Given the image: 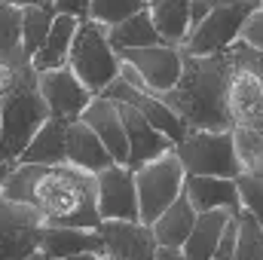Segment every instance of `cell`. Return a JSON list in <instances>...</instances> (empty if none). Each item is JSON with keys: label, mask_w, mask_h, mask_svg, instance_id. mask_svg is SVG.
<instances>
[{"label": "cell", "mask_w": 263, "mask_h": 260, "mask_svg": "<svg viewBox=\"0 0 263 260\" xmlns=\"http://www.w3.org/2000/svg\"><path fill=\"white\" fill-rule=\"evenodd\" d=\"M3 196L9 202L37 211L43 227H89L98 230V178L70 162L62 165H18L3 178Z\"/></svg>", "instance_id": "1"}, {"label": "cell", "mask_w": 263, "mask_h": 260, "mask_svg": "<svg viewBox=\"0 0 263 260\" xmlns=\"http://www.w3.org/2000/svg\"><path fill=\"white\" fill-rule=\"evenodd\" d=\"M181 80L175 89L162 95V101L190 126L193 132H230V83H233V59L230 52H214V55H193L181 49Z\"/></svg>", "instance_id": "2"}, {"label": "cell", "mask_w": 263, "mask_h": 260, "mask_svg": "<svg viewBox=\"0 0 263 260\" xmlns=\"http://www.w3.org/2000/svg\"><path fill=\"white\" fill-rule=\"evenodd\" d=\"M0 107H3V132H0V165H3L15 162L34 141V135L43 129V123L52 117L40 92V77L34 65H25L18 70V83Z\"/></svg>", "instance_id": "3"}, {"label": "cell", "mask_w": 263, "mask_h": 260, "mask_svg": "<svg viewBox=\"0 0 263 260\" xmlns=\"http://www.w3.org/2000/svg\"><path fill=\"white\" fill-rule=\"evenodd\" d=\"M67 65H70V70H73L95 95H101V92L120 77L123 59L117 55V49H114L110 40H107V28L98 25L95 18H86V22H80V28H77V37H73Z\"/></svg>", "instance_id": "4"}, {"label": "cell", "mask_w": 263, "mask_h": 260, "mask_svg": "<svg viewBox=\"0 0 263 260\" xmlns=\"http://www.w3.org/2000/svg\"><path fill=\"white\" fill-rule=\"evenodd\" d=\"M260 6H263V0H214V9L208 12V18L187 37V43L181 49L193 52V55L227 52L239 40L248 15L254 9H260Z\"/></svg>", "instance_id": "5"}, {"label": "cell", "mask_w": 263, "mask_h": 260, "mask_svg": "<svg viewBox=\"0 0 263 260\" xmlns=\"http://www.w3.org/2000/svg\"><path fill=\"white\" fill-rule=\"evenodd\" d=\"M187 184V169L181 156L172 150L135 172V187H138V202H141V220L153 224L178 196L184 193Z\"/></svg>", "instance_id": "6"}, {"label": "cell", "mask_w": 263, "mask_h": 260, "mask_svg": "<svg viewBox=\"0 0 263 260\" xmlns=\"http://www.w3.org/2000/svg\"><path fill=\"white\" fill-rule=\"evenodd\" d=\"M187 175H208V178H239V159L233 129L230 132H190L187 141L175 147Z\"/></svg>", "instance_id": "7"}, {"label": "cell", "mask_w": 263, "mask_h": 260, "mask_svg": "<svg viewBox=\"0 0 263 260\" xmlns=\"http://www.w3.org/2000/svg\"><path fill=\"white\" fill-rule=\"evenodd\" d=\"M12 162L0 165V260H28L40 248V217L34 208L9 202L3 196V178Z\"/></svg>", "instance_id": "8"}, {"label": "cell", "mask_w": 263, "mask_h": 260, "mask_svg": "<svg viewBox=\"0 0 263 260\" xmlns=\"http://www.w3.org/2000/svg\"><path fill=\"white\" fill-rule=\"evenodd\" d=\"M120 59L138 70V77L144 80V86L156 95H165L168 89H175V83L181 80V49L172 43H156V46H141V49H126L120 52Z\"/></svg>", "instance_id": "9"}, {"label": "cell", "mask_w": 263, "mask_h": 260, "mask_svg": "<svg viewBox=\"0 0 263 260\" xmlns=\"http://www.w3.org/2000/svg\"><path fill=\"white\" fill-rule=\"evenodd\" d=\"M40 77V92L52 110V117L62 120H80L83 110L92 104L95 92L70 70V65L55 67V70H37Z\"/></svg>", "instance_id": "10"}, {"label": "cell", "mask_w": 263, "mask_h": 260, "mask_svg": "<svg viewBox=\"0 0 263 260\" xmlns=\"http://www.w3.org/2000/svg\"><path fill=\"white\" fill-rule=\"evenodd\" d=\"M98 211L101 220H141V202L129 165H110L98 172Z\"/></svg>", "instance_id": "11"}, {"label": "cell", "mask_w": 263, "mask_h": 260, "mask_svg": "<svg viewBox=\"0 0 263 260\" xmlns=\"http://www.w3.org/2000/svg\"><path fill=\"white\" fill-rule=\"evenodd\" d=\"M120 104V117H123V126H126V138H129V169L138 172L141 165L165 156L175 150V141L165 138L162 132L156 129L138 107H132L126 101H117Z\"/></svg>", "instance_id": "12"}, {"label": "cell", "mask_w": 263, "mask_h": 260, "mask_svg": "<svg viewBox=\"0 0 263 260\" xmlns=\"http://www.w3.org/2000/svg\"><path fill=\"white\" fill-rule=\"evenodd\" d=\"M107 260H153L156 257V233L144 220H104L101 227Z\"/></svg>", "instance_id": "13"}, {"label": "cell", "mask_w": 263, "mask_h": 260, "mask_svg": "<svg viewBox=\"0 0 263 260\" xmlns=\"http://www.w3.org/2000/svg\"><path fill=\"white\" fill-rule=\"evenodd\" d=\"M80 120L95 129V135L104 141V147L110 150V156L120 165H129V138H126V126H123V117H120V104L114 98L95 95Z\"/></svg>", "instance_id": "14"}, {"label": "cell", "mask_w": 263, "mask_h": 260, "mask_svg": "<svg viewBox=\"0 0 263 260\" xmlns=\"http://www.w3.org/2000/svg\"><path fill=\"white\" fill-rule=\"evenodd\" d=\"M40 251L52 254L55 260L77 257V254L107 257L101 230H89V227H40Z\"/></svg>", "instance_id": "15"}, {"label": "cell", "mask_w": 263, "mask_h": 260, "mask_svg": "<svg viewBox=\"0 0 263 260\" xmlns=\"http://www.w3.org/2000/svg\"><path fill=\"white\" fill-rule=\"evenodd\" d=\"M227 104H230L233 126L263 132V80L260 77H254L248 70H236L233 83H230Z\"/></svg>", "instance_id": "16"}, {"label": "cell", "mask_w": 263, "mask_h": 260, "mask_svg": "<svg viewBox=\"0 0 263 260\" xmlns=\"http://www.w3.org/2000/svg\"><path fill=\"white\" fill-rule=\"evenodd\" d=\"M67 162L83 172H92V175L107 172L110 165H120L110 156V150L104 147V141L95 135V129L83 120H73L67 129Z\"/></svg>", "instance_id": "17"}, {"label": "cell", "mask_w": 263, "mask_h": 260, "mask_svg": "<svg viewBox=\"0 0 263 260\" xmlns=\"http://www.w3.org/2000/svg\"><path fill=\"white\" fill-rule=\"evenodd\" d=\"M184 193L190 196L199 214L227 208L233 214H242V196L236 187V178H208V175H187Z\"/></svg>", "instance_id": "18"}, {"label": "cell", "mask_w": 263, "mask_h": 260, "mask_svg": "<svg viewBox=\"0 0 263 260\" xmlns=\"http://www.w3.org/2000/svg\"><path fill=\"white\" fill-rule=\"evenodd\" d=\"M70 123L73 120L49 117L15 162L18 165H62V162H67V129H70Z\"/></svg>", "instance_id": "19"}, {"label": "cell", "mask_w": 263, "mask_h": 260, "mask_svg": "<svg viewBox=\"0 0 263 260\" xmlns=\"http://www.w3.org/2000/svg\"><path fill=\"white\" fill-rule=\"evenodd\" d=\"M196 217L199 211L193 208V202H190V196L181 193L150 227H153V233H156V242L159 245H172V248H184V242L190 239V233H193V227H196Z\"/></svg>", "instance_id": "20"}, {"label": "cell", "mask_w": 263, "mask_h": 260, "mask_svg": "<svg viewBox=\"0 0 263 260\" xmlns=\"http://www.w3.org/2000/svg\"><path fill=\"white\" fill-rule=\"evenodd\" d=\"M230 217H233V211H227V208H214V211L199 214L190 239L184 242V257L187 260H214L217 245H220V236H223Z\"/></svg>", "instance_id": "21"}, {"label": "cell", "mask_w": 263, "mask_h": 260, "mask_svg": "<svg viewBox=\"0 0 263 260\" xmlns=\"http://www.w3.org/2000/svg\"><path fill=\"white\" fill-rule=\"evenodd\" d=\"M77 28H80V18H73V15H55L52 31H49V37H46L43 49L31 59L34 70H55V67H65L67 59H70V46H73Z\"/></svg>", "instance_id": "22"}, {"label": "cell", "mask_w": 263, "mask_h": 260, "mask_svg": "<svg viewBox=\"0 0 263 260\" xmlns=\"http://www.w3.org/2000/svg\"><path fill=\"white\" fill-rule=\"evenodd\" d=\"M147 9L162 40L181 49L190 34V0H150Z\"/></svg>", "instance_id": "23"}, {"label": "cell", "mask_w": 263, "mask_h": 260, "mask_svg": "<svg viewBox=\"0 0 263 260\" xmlns=\"http://www.w3.org/2000/svg\"><path fill=\"white\" fill-rule=\"evenodd\" d=\"M107 40H110V46L117 49V55L126 52V49H141V46L165 43L162 34H159L156 25H153L150 9H141V12H135L132 18L120 22V25H114V28H107Z\"/></svg>", "instance_id": "24"}, {"label": "cell", "mask_w": 263, "mask_h": 260, "mask_svg": "<svg viewBox=\"0 0 263 260\" xmlns=\"http://www.w3.org/2000/svg\"><path fill=\"white\" fill-rule=\"evenodd\" d=\"M22 18H25V9L0 0V62L15 67L31 62L22 49Z\"/></svg>", "instance_id": "25"}, {"label": "cell", "mask_w": 263, "mask_h": 260, "mask_svg": "<svg viewBox=\"0 0 263 260\" xmlns=\"http://www.w3.org/2000/svg\"><path fill=\"white\" fill-rule=\"evenodd\" d=\"M55 15H59L55 6H31V9H25V18H22V49H25L28 59H34L43 49V43H46V37L52 31Z\"/></svg>", "instance_id": "26"}, {"label": "cell", "mask_w": 263, "mask_h": 260, "mask_svg": "<svg viewBox=\"0 0 263 260\" xmlns=\"http://www.w3.org/2000/svg\"><path fill=\"white\" fill-rule=\"evenodd\" d=\"M233 144H236V159L242 175L263 178V132L233 126Z\"/></svg>", "instance_id": "27"}, {"label": "cell", "mask_w": 263, "mask_h": 260, "mask_svg": "<svg viewBox=\"0 0 263 260\" xmlns=\"http://www.w3.org/2000/svg\"><path fill=\"white\" fill-rule=\"evenodd\" d=\"M141 9H147V0H92L89 18H95L104 28H114V25L132 18Z\"/></svg>", "instance_id": "28"}, {"label": "cell", "mask_w": 263, "mask_h": 260, "mask_svg": "<svg viewBox=\"0 0 263 260\" xmlns=\"http://www.w3.org/2000/svg\"><path fill=\"white\" fill-rule=\"evenodd\" d=\"M236 260H263V224L254 214H248V211L239 214Z\"/></svg>", "instance_id": "29"}, {"label": "cell", "mask_w": 263, "mask_h": 260, "mask_svg": "<svg viewBox=\"0 0 263 260\" xmlns=\"http://www.w3.org/2000/svg\"><path fill=\"white\" fill-rule=\"evenodd\" d=\"M236 187H239V196H242V211L254 214L263 224V178L239 175L236 178Z\"/></svg>", "instance_id": "30"}, {"label": "cell", "mask_w": 263, "mask_h": 260, "mask_svg": "<svg viewBox=\"0 0 263 260\" xmlns=\"http://www.w3.org/2000/svg\"><path fill=\"white\" fill-rule=\"evenodd\" d=\"M227 52H230L236 70H248V73H254V77L263 80V49H254V46L245 43V40H236Z\"/></svg>", "instance_id": "31"}, {"label": "cell", "mask_w": 263, "mask_h": 260, "mask_svg": "<svg viewBox=\"0 0 263 260\" xmlns=\"http://www.w3.org/2000/svg\"><path fill=\"white\" fill-rule=\"evenodd\" d=\"M236 242H239V214H233L227 220V230L220 236V245H217L214 260H236Z\"/></svg>", "instance_id": "32"}, {"label": "cell", "mask_w": 263, "mask_h": 260, "mask_svg": "<svg viewBox=\"0 0 263 260\" xmlns=\"http://www.w3.org/2000/svg\"><path fill=\"white\" fill-rule=\"evenodd\" d=\"M239 40L251 43L254 49H263V6L248 15V22H245V28H242V34H239Z\"/></svg>", "instance_id": "33"}, {"label": "cell", "mask_w": 263, "mask_h": 260, "mask_svg": "<svg viewBox=\"0 0 263 260\" xmlns=\"http://www.w3.org/2000/svg\"><path fill=\"white\" fill-rule=\"evenodd\" d=\"M52 6H55L59 15H73V18L86 22L89 18V9H92V0H55Z\"/></svg>", "instance_id": "34"}, {"label": "cell", "mask_w": 263, "mask_h": 260, "mask_svg": "<svg viewBox=\"0 0 263 260\" xmlns=\"http://www.w3.org/2000/svg\"><path fill=\"white\" fill-rule=\"evenodd\" d=\"M214 9V0H190V34L208 18V12ZM187 34V37H190Z\"/></svg>", "instance_id": "35"}, {"label": "cell", "mask_w": 263, "mask_h": 260, "mask_svg": "<svg viewBox=\"0 0 263 260\" xmlns=\"http://www.w3.org/2000/svg\"><path fill=\"white\" fill-rule=\"evenodd\" d=\"M153 260H187V257H184V248L159 245V248H156V257H153Z\"/></svg>", "instance_id": "36"}, {"label": "cell", "mask_w": 263, "mask_h": 260, "mask_svg": "<svg viewBox=\"0 0 263 260\" xmlns=\"http://www.w3.org/2000/svg\"><path fill=\"white\" fill-rule=\"evenodd\" d=\"M6 3H12L18 9H31V6H52L55 0H6Z\"/></svg>", "instance_id": "37"}, {"label": "cell", "mask_w": 263, "mask_h": 260, "mask_svg": "<svg viewBox=\"0 0 263 260\" xmlns=\"http://www.w3.org/2000/svg\"><path fill=\"white\" fill-rule=\"evenodd\" d=\"M28 260H55L52 257V254H46V251H40V248H37V251H34V254H31V257Z\"/></svg>", "instance_id": "38"}, {"label": "cell", "mask_w": 263, "mask_h": 260, "mask_svg": "<svg viewBox=\"0 0 263 260\" xmlns=\"http://www.w3.org/2000/svg\"><path fill=\"white\" fill-rule=\"evenodd\" d=\"M0 132H3V107H0Z\"/></svg>", "instance_id": "39"}, {"label": "cell", "mask_w": 263, "mask_h": 260, "mask_svg": "<svg viewBox=\"0 0 263 260\" xmlns=\"http://www.w3.org/2000/svg\"><path fill=\"white\" fill-rule=\"evenodd\" d=\"M147 3H150V0H147Z\"/></svg>", "instance_id": "40"}]
</instances>
